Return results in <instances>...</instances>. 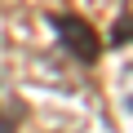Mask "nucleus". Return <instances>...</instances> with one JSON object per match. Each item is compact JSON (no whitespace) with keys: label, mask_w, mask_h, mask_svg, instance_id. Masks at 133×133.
Wrapping results in <instances>:
<instances>
[{"label":"nucleus","mask_w":133,"mask_h":133,"mask_svg":"<svg viewBox=\"0 0 133 133\" xmlns=\"http://www.w3.org/2000/svg\"><path fill=\"white\" fill-rule=\"evenodd\" d=\"M111 44H133V14H124L111 31Z\"/></svg>","instance_id":"f03ea898"},{"label":"nucleus","mask_w":133,"mask_h":133,"mask_svg":"<svg viewBox=\"0 0 133 133\" xmlns=\"http://www.w3.org/2000/svg\"><path fill=\"white\" fill-rule=\"evenodd\" d=\"M49 27H53V36H58V44L66 49V58H76V62H84V66L98 62L102 40H98V31H93L84 18H76V14H58Z\"/></svg>","instance_id":"f257e3e1"}]
</instances>
